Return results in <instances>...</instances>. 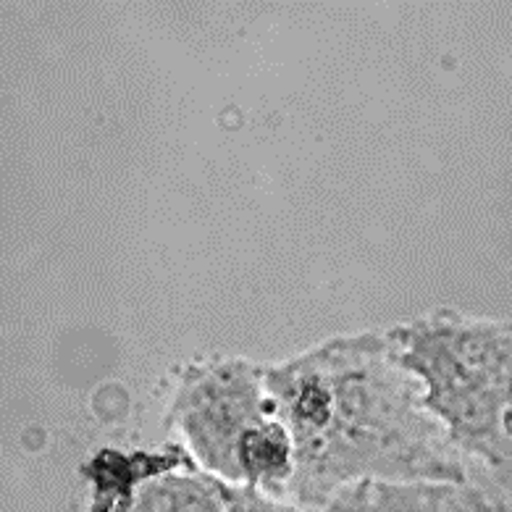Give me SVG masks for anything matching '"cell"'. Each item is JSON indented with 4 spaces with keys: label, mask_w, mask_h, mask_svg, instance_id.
<instances>
[{
    "label": "cell",
    "mask_w": 512,
    "mask_h": 512,
    "mask_svg": "<svg viewBox=\"0 0 512 512\" xmlns=\"http://www.w3.org/2000/svg\"><path fill=\"white\" fill-rule=\"evenodd\" d=\"M263 379L295 439L287 499L305 512L360 481H468L386 331L339 334L263 363Z\"/></svg>",
    "instance_id": "obj_1"
},
{
    "label": "cell",
    "mask_w": 512,
    "mask_h": 512,
    "mask_svg": "<svg viewBox=\"0 0 512 512\" xmlns=\"http://www.w3.org/2000/svg\"><path fill=\"white\" fill-rule=\"evenodd\" d=\"M457 455L512 494V321L434 310L386 331Z\"/></svg>",
    "instance_id": "obj_2"
},
{
    "label": "cell",
    "mask_w": 512,
    "mask_h": 512,
    "mask_svg": "<svg viewBox=\"0 0 512 512\" xmlns=\"http://www.w3.org/2000/svg\"><path fill=\"white\" fill-rule=\"evenodd\" d=\"M271 418L279 413L266 389L263 363L200 358L174 371L163 423L190 449L203 473L239 486V444Z\"/></svg>",
    "instance_id": "obj_3"
},
{
    "label": "cell",
    "mask_w": 512,
    "mask_h": 512,
    "mask_svg": "<svg viewBox=\"0 0 512 512\" xmlns=\"http://www.w3.org/2000/svg\"><path fill=\"white\" fill-rule=\"evenodd\" d=\"M176 470H200L182 442H166L161 447L95 449L79 465V476L90 489L85 512H127L142 486Z\"/></svg>",
    "instance_id": "obj_4"
},
{
    "label": "cell",
    "mask_w": 512,
    "mask_h": 512,
    "mask_svg": "<svg viewBox=\"0 0 512 512\" xmlns=\"http://www.w3.org/2000/svg\"><path fill=\"white\" fill-rule=\"evenodd\" d=\"M368 499L371 512H499L507 507L470 481H371Z\"/></svg>",
    "instance_id": "obj_5"
},
{
    "label": "cell",
    "mask_w": 512,
    "mask_h": 512,
    "mask_svg": "<svg viewBox=\"0 0 512 512\" xmlns=\"http://www.w3.org/2000/svg\"><path fill=\"white\" fill-rule=\"evenodd\" d=\"M127 512H226L218 481L203 470H176L145 484Z\"/></svg>",
    "instance_id": "obj_6"
},
{
    "label": "cell",
    "mask_w": 512,
    "mask_h": 512,
    "mask_svg": "<svg viewBox=\"0 0 512 512\" xmlns=\"http://www.w3.org/2000/svg\"><path fill=\"white\" fill-rule=\"evenodd\" d=\"M218 489H221V497H224L226 512H305L289 499L271 497L266 491L250 489V486H234L218 481Z\"/></svg>",
    "instance_id": "obj_7"
},
{
    "label": "cell",
    "mask_w": 512,
    "mask_h": 512,
    "mask_svg": "<svg viewBox=\"0 0 512 512\" xmlns=\"http://www.w3.org/2000/svg\"><path fill=\"white\" fill-rule=\"evenodd\" d=\"M368 484L371 481H360L339 489L331 499H326L318 510L313 512H371V499H368Z\"/></svg>",
    "instance_id": "obj_8"
},
{
    "label": "cell",
    "mask_w": 512,
    "mask_h": 512,
    "mask_svg": "<svg viewBox=\"0 0 512 512\" xmlns=\"http://www.w3.org/2000/svg\"><path fill=\"white\" fill-rule=\"evenodd\" d=\"M499 512H512V505H507V507H502V510Z\"/></svg>",
    "instance_id": "obj_9"
}]
</instances>
